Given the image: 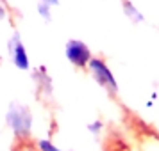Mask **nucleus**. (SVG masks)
<instances>
[{
	"label": "nucleus",
	"mask_w": 159,
	"mask_h": 151,
	"mask_svg": "<svg viewBox=\"0 0 159 151\" xmlns=\"http://www.w3.org/2000/svg\"><path fill=\"white\" fill-rule=\"evenodd\" d=\"M66 59H68L73 66L84 68L86 64H89L91 53H89V48H88L82 41L72 39V41L66 43Z\"/></svg>",
	"instance_id": "nucleus-2"
},
{
	"label": "nucleus",
	"mask_w": 159,
	"mask_h": 151,
	"mask_svg": "<svg viewBox=\"0 0 159 151\" xmlns=\"http://www.w3.org/2000/svg\"><path fill=\"white\" fill-rule=\"evenodd\" d=\"M18 151H34V149H32V148H29V146H22Z\"/></svg>",
	"instance_id": "nucleus-10"
},
{
	"label": "nucleus",
	"mask_w": 159,
	"mask_h": 151,
	"mask_svg": "<svg viewBox=\"0 0 159 151\" xmlns=\"http://www.w3.org/2000/svg\"><path fill=\"white\" fill-rule=\"evenodd\" d=\"M7 48H9V55H11V61H13V64L18 68V69H29L30 68V62H29V55H27V50H25V46H23L22 39L18 34H13V37L9 39L7 43Z\"/></svg>",
	"instance_id": "nucleus-3"
},
{
	"label": "nucleus",
	"mask_w": 159,
	"mask_h": 151,
	"mask_svg": "<svg viewBox=\"0 0 159 151\" xmlns=\"http://www.w3.org/2000/svg\"><path fill=\"white\" fill-rule=\"evenodd\" d=\"M6 123L9 128L15 132L18 139H25L30 133V124H32V115L29 108L20 105V103H11L7 114H6Z\"/></svg>",
	"instance_id": "nucleus-1"
},
{
	"label": "nucleus",
	"mask_w": 159,
	"mask_h": 151,
	"mask_svg": "<svg viewBox=\"0 0 159 151\" xmlns=\"http://www.w3.org/2000/svg\"><path fill=\"white\" fill-rule=\"evenodd\" d=\"M6 16H7V13H6V9H4L2 6H0V20H4Z\"/></svg>",
	"instance_id": "nucleus-9"
},
{
	"label": "nucleus",
	"mask_w": 159,
	"mask_h": 151,
	"mask_svg": "<svg viewBox=\"0 0 159 151\" xmlns=\"http://www.w3.org/2000/svg\"><path fill=\"white\" fill-rule=\"evenodd\" d=\"M88 66H89V69H91V73L95 75V78H97L98 84H102V86H106V87H109V89L115 91L116 80H115V77H113V73L109 71V68L102 62L100 59H91Z\"/></svg>",
	"instance_id": "nucleus-4"
},
{
	"label": "nucleus",
	"mask_w": 159,
	"mask_h": 151,
	"mask_svg": "<svg viewBox=\"0 0 159 151\" xmlns=\"http://www.w3.org/2000/svg\"><path fill=\"white\" fill-rule=\"evenodd\" d=\"M38 148H39V151H61L52 142H48V141H39V142H38Z\"/></svg>",
	"instance_id": "nucleus-5"
},
{
	"label": "nucleus",
	"mask_w": 159,
	"mask_h": 151,
	"mask_svg": "<svg viewBox=\"0 0 159 151\" xmlns=\"http://www.w3.org/2000/svg\"><path fill=\"white\" fill-rule=\"evenodd\" d=\"M38 13L43 16L45 20H50V7H48V6H45V4L39 2V6H38Z\"/></svg>",
	"instance_id": "nucleus-6"
},
{
	"label": "nucleus",
	"mask_w": 159,
	"mask_h": 151,
	"mask_svg": "<svg viewBox=\"0 0 159 151\" xmlns=\"http://www.w3.org/2000/svg\"><path fill=\"white\" fill-rule=\"evenodd\" d=\"M41 4H45V6H48V7H52V6H57L59 0H39Z\"/></svg>",
	"instance_id": "nucleus-8"
},
{
	"label": "nucleus",
	"mask_w": 159,
	"mask_h": 151,
	"mask_svg": "<svg viewBox=\"0 0 159 151\" xmlns=\"http://www.w3.org/2000/svg\"><path fill=\"white\" fill-rule=\"evenodd\" d=\"M88 130H89V132H98V130H100V123H93V124H89V126H88Z\"/></svg>",
	"instance_id": "nucleus-7"
}]
</instances>
